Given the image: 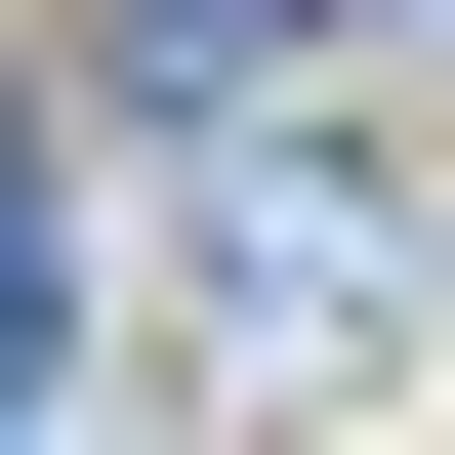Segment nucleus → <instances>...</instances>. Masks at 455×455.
<instances>
[{"mask_svg": "<svg viewBox=\"0 0 455 455\" xmlns=\"http://www.w3.org/2000/svg\"><path fill=\"white\" fill-rule=\"evenodd\" d=\"M166 249H207V331H249V372H331V331H372V166H207Z\"/></svg>", "mask_w": 455, "mask_h": 455, "instance_id": "1", "label": "nucleus"}, {"mask_svg": "<svg viewBox=\"0 0 455 455\" xmlns=\"http://www.w3.org/2000/svg\"><path fill=\"white\" fill-rule=\"evenodd\" d=\"M290 42H331V0H84V84H124V124H249Z\"/></svg>", "mask_w": 455, "mask_h": 455, "instance_id": "2", "label": "nucleus"}]
</instances>
